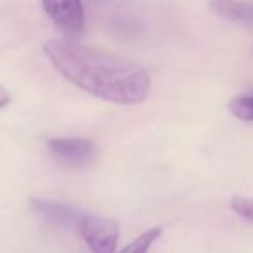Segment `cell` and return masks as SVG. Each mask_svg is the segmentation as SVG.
<instances>
[{
	"label": "cell",
	"mask_w": 253,
	"mask_h": 253,
	"mask_svg": "<svg viewBox=\"0 0 253 253\" xmlns=\"http://www.w3.org/2000/svg\"><path fill=\"white\" fill-rule=\"evenodd\" d=\"M43 52L66 80L94 97L115 104H139L148 97L151 80L135 61L73 40H49Z\"/></svg>",
	"instance_id": "6da1fadb"
},
{
	"label": "cell",
	"mask_w": 253,
	"mask_h": 253,
	"mask_svg": "<svg viewBox=\"0 0 253 253\" xmlns=\"http://www.w3.org/2000/svg\"><path fill=\"white\" fill-rule=\"evenodd\" d=\"M78 232L92 253H116L120 229L113 218L85 213L78 224Z\"/></svg>",
	"instance_id": "7a4b0ae2"
},
{
	"label": "cell",
	"mask_w": 253,
	"mask_h": 253,
	"mask_svg": "<svg viewBox=\"0 0 253 253\" xmlns=\"http://www.w3.org/2000/svg\"><path fill=\"white\" fill-rule=\"evenodd\" d=\"M52 158L68 170H84L95 160V146L84 137L50 139L47 142Z\"/></svg>",
	"instance_id": "3957f363"
},
{
	"label": "cell",
	"mask_w": 253,
	"mask_h": 253,
	"mask_svg": "<svg viewBox=\"0 0 253 253\" xmlns=\"http://www.w3.org/2000/svg\"><path fill=\"white\" fill-rule=\"evenodd\" d=\"M42 7L70 40H77L84 35L85 9L82 0H42Z\"/></svg>",
	"instance_id": "277c9868"
},
{
	"label": "cell",
	"mask_w": 253,
	"mask_h": 253,
	"mask_svg": "<svg viewBox=\"0 0 253 253\" xmlns=\"http://www.w3.org/2000/svg\"><path fill=\"white\" fill-rule=\"evenodd\" d=\"M32 208L43 217L47 222L54 225H59L64 229L77 227L84 218L85 211L78 210V208L71 207L66 203H59V201H50V200H42V198H32Z\"/></svg>",
	"instance_id": "5b68a950"
},
{
	"label": "cell",
	"mask_w": 253,
	"mask_h": 253,
	"mask_svg": "<svg viewBox=\"0 0 253 253\" xmlns=\"http://www.w3.org/2000/svg\"><path fill=\"white\" fill-rule=\"evenodd\" d=\"M210 9L220 18L238 25L253 23V2L245 0H210Z\"/></svg>",
	"instance_id": "8992f818"
},
{
	"label": "cell",
	"mask_w": 253,
	"mask_h": 253,
	"mask_svg": "<svg viewBox=\"0 0 253 253\" xmlns=\"http://www.w3.org/2000/svg\"><path fill=\"white\" fill-rule=\"evenodd\" d=\"M162 232H163V229L160 227V225L148 229V231H144L141 236H137L130 245H126L120 253H148L149 248L153 246V243L162 236Z\"/></svg>",
	"instance_id": "52a82bcc"
},
{
	"label": "cell",
	"mask_w": 253,
	"mask_h": 253,
	"mask_svg": "<svg viewBox=\"0 0 253 253\" xmlns=\"http://www.w3.org/2000/svg\"><path fill=\"white\" fill-rule=\"evenodd\" d=\"M229 111L243 122L253 123V92L241 94L229 102Z\"/></svg>",
	"instance_id": "ba28073f"
},
{
	"label": "cell",
	"mask_w": 253,
	"mask_h": 253,
	"mask_svg": "<svg viewBox=\"0 0 253 253\" xmlns=\"http://www.w3.org/2000/svg\"><path fill=\"white\" fill-rule=\"evenodd\" d=\"M231 208L245 220L253 224V198L245 196H234L231 200Z\"/></svg>",
	"instance_id": "9c48e42d"
},
{
	"label": "cell",
	"mask_w": 253,
	"mask_h": 253,
	"mask_svg": "<svg viewBox=\"0 0 253 253\" xmlns=\"http://www.w3.org/2000/svg\"><path fill=\"white\" fill-rule=\"evenodd\" d=\"M9 102H11V94H9V92L0 85V109L5 108Z\"/></svg>",
	"instance_id": "30bf717a"
}]
</instances>
